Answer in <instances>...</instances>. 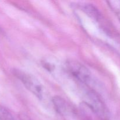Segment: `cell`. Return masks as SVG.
Wrapping results in <instances>:
<instances>
[{"instance_id": "6da1fadb", "label": "cell", "mask_w": 120, "mask_h": 120, "mask_svg": "<svg viewBox=\"0 0 120 120\" xmlns=\"http://www.w3.org/2000/svg\"><path fill=\"white\" fill-rule=\"evenodd\" d=\"M14 76L19 80L23 85L38 99L43 100L45 97V89L40 81L34 75L19 69H14Z\"/></svg>"}, {"instance_id": "7a4b0ae2", "label": "cell", "mask_w": 120, "mask_h": 120, "mask_svg": "<svg viewBox=\"0 0 120 120\" xmlns=\"http://www.w3.org/2000/svg\"><path fill=\"white\" fill-rule=\"evenodd\" d=\"M66 68L69 72L80 83L90 86L93 82L92 74L84 65L76 60H68Z\"/></svg>"}, {"instance_id": "3957f363", "label": "cell", "mask_w": 120, "mask_h": 120, "mask_svg": "<svg viewBox=\"0 0 120 120\" xmlns=\"http://www.w3.org/2000/svg\"><path fill=\"white\" fill-rule=\"evenodd\" d=\"M87 101L86 104H87L91 109L94 113L97 114L102 119L106 118L107 113L105 105L100 99L99 96L96 92L91 89H89L86 93Z\"/></svg>"}, {"instance_id": "277c9868", "label": "cell", "mask_w": 120, "mask_h": 120, "mask_svg": "<svg viewBox=\"0 0 120 120\" xmlns=\"http://www.w3.org/2000/svg\"><path fill=\"white\" fill-rule=\"evenodd\" d=\"M53 105L55 110L62 116H68L71 112V108L68 103L60 96H54L52 99Z\"/></svg>"}, {"instance_id": "5b68a950", "label": "cell", "mask_w": 120, "mask_h": 120, "mask_svg": "<svg viewBox=\"0 0 120 120\" xmlns=\"http://www.w3.org/2000/svg\"><path fill=\"white\" fill-rule=\"evenodd\" d=\"M79 7L86 14L93 19L98 20L101 15L98 9L93 4L89 3H82L78 5Z\"/></svg>"}, {"instance_id": "8992f818", "label": "cell", "mask_w": 120, "mask_h": 120, "mask_svg": "<svg viewBox=\"0 0 120 120\" xmlns=\"http://www.w3.org/2000/svg\"><path fill=\"white\" fill-rule=\"evenodd\" d=\"M107 2L110 9L116 14L120 21V0H112Z\"/></svg>"}, {"instance_id": "52a82bcc", "label": "cell", "mask_w": 120, "mask_h": 120, "mask_svg": "<svg viewBox=\"0 0 120 120\" xmlns=\"http://www.w3.org/2000/svg\"><path fill=\"white\" fill-rule=\"evenodd\" d=\"M0 120H16L13 116L4 107L0 105Z\"/></svg>"}, {"instance_id": "ba28073f", "label": "cell", "mask_w": 120, "mask_h": 120, "mask_svg": "<svg viewBox=\"0 0 120 120\" xmlns=\"http://www.w3.org/2000/svg\"><path fill=\"white\" fill-rule=\"evenodd\" d=\"M1 33H2V30L0 29V34H1Z\"/></svg>"}]
</instances>
